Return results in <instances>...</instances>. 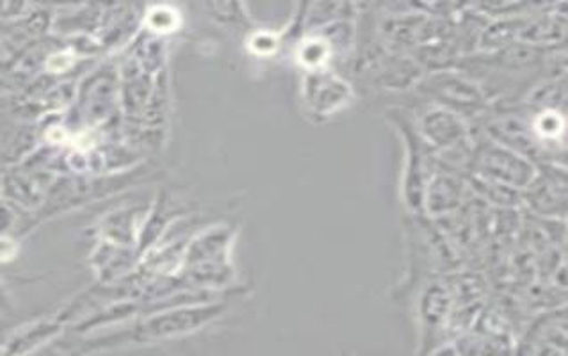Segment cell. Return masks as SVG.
<instances>
[{"instance_id": "6da1fadb", "label": "cell", "mask_w": 568, "mask_h": 356, "mask_svg": "<svg viewBox=\"0 0 568 356\" xmlns=\"http://www.w3.org/2000/svg\"><path fill=\"white\" fill-rule=\"evenodd\" d=\"M432 356H460L458 355V352H456L455 346H446L440 347V349H437V352L434 353Z\"/></svg>"}]
</instances>
